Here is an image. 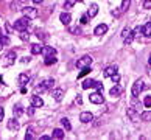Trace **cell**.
I'll return each instance as SVG.
<instances>
[{
	"label": "cell",
	"mask_w": 151,
	"mask_h": 140,
	"mask_svg": "<svg viewBox=\"0 0 151 140\" xmlns=\"http://www.w3.org/2000/svg\"><path fill=\"white\" fill-rule=\"evenodd\" d=\"M53 84H55V81H53L52 78H48V79H44L42 83H39L34 87V92L36 94H44L45 90H48V89H52L53 87Z\"/></svg>",
	"instance_id": "1"
},
{
	"label": "cell",
	"mask_w": 151,
	"mask_h": 140,
	"mask_svg": "<svg viewBox=\"0 0 151 140\" xmlns=\"http://www.w3.org/2000/svg\"><path fill=\"white\" fill-rule=\"evenodd\" d=\"M28 25H30V17H22V19H19V20H16L14 22V28L17 30V31H24L28 28Z\"/></svg>",
	"instance_id": "2"
},
{
	"label": "cell",
	"mask_w": 151,
	"mask_h": 140,
	"mask_svg": "<svg viewBox=\"0 0 151 140\" xmlns=\"http://www.w3.org/2000/svg\"><path fill=\"white\" fill-rule=\"evenodd\" d=\"M90 64H92V58L90 56H83V58H79L77 61V67L78 69H84V67H89Z\"/></svg>",
	"instance_id": "3"
},
{
	"label": "cell",
	"mask_w": 151,
	"mask_h": 140,
	"mask_svg": "<svg viewBox=\"0 0 151 140\" xmlns=\"http://www.w3.org/2000/svg\"><path fill=\"white\" fill-rule=\"evenodd\" d=\"M143 89H145L143 81H142V79H137V81L134 83V86H132V96H139V94L142 92Z\"/></svg>",
	"instance_id": "4"
},
{
	"label": "cell",
	"mask_w": 151,
	"mask_h": 140,
	"mask_svg": "<svg viewBox=\"0 0 151 140\" xmlns=\"http://www.w3.org/2000/svg\"><path fill=\"white\" fill-rule=\"evenodd\" d=\"M89 100H90V103H94V104H101V103L104 101L103 95H101L100 92H94V94H90V95H89Z\"/></svg>",
	"instance_id": "5"
},
{
	"label": "cell",
	"mask_w": 151,
	"mask_h": 140,
	"mask_svg": "<svg viewBox=\"0 0 151 140\" xmlns=\"http://www.w3.org/2000/svg\"><path fill=\"white\" fill-rule=\"evenodd\" d=\"M22 11H24V14L26 16V17H30V19H36V17H37V9H36V8L24 6V8H22Z\"/></svg>",
	"instance_id": "6"
},
{
	"label": "cell",
	"mask_w": 151,
	"mask_h": 140,
	"mask_svg": "<svg viewBox=\"0 0 151 140\" xmlns=\"http://www.w3.org/2000/svg\"><path fill=\"white\" fill-rule=\"evenodd\" d=\"M30 103L33 104L34 107H41V106H44V100H42L41 96L36 94V95H31L30 96Z\"/></svg>",
	"instance_id": "7"
},
{
	"label": "cell",
	"mask_w": 151,
	"mask_h": 140,
	"mask_svg": "<svg viewBox=\"0 0 151 140\" xmlns=\"http://www.w3.org/2000/svg\"><path fill=\"white\" fill-rule=\"evenodd\" d=\"M122 36H123V41H125V44H126V45H129V44L132 42V39H134V33H131V31H129L128 28L123 30Z\"/></svg>",
	"instance_id": "8"
},
{
	"label": "cell",
	"mask_w": 151,
	"mask_h": 140,
	"mask_svg": "<svg viewBox=\"0 0 151 140\" xmlns=\"http://www.w3.org/2000/svg\"><path fill=\"white\" fill-rule=\"evenodd\" d=\"M6 59H5V62H3V66H11V64H14V61H16V53L14 51H9L6 56H5Z\"/></svg>",
	"instance_id": "9"
},
{
	"label": "cell",
	"mask_w": 151,
	"mask_h": 140,
	"mask_svg": "<svg viewBox=\"0 0 151 140\" xmlns=\"http://www.w3.org/2000/svg\"><path fill=\"white\" fill-rule=\"evenodd\" d=\"M79 120L83 123H90L94 120V115L90 114V112H81V115H79Z\"/></svg>",
	"instance_id": "10"
},
{
	"label": "cell",
	"mask_w": 151,
	"mask_h": 140,
	"mask_svg": "<svg viewBox=\"0 0 151 140\" xmlns=\"http://www.w3.org/2000/svg\"><path fill=\"white\" fill-rule=\"evenodd\" d=\"M42 55L44 56H55L56 50L53 47H42Z\"/></svg>",
	"instance_id": "11"
},
{
	"label": "cell",
	"mask_w": 151,
	"mask_h": 140,
	"mask_svg": "<svg viewBox=\"0 0 151 140\" xmlns=\"http://www.w3.org/2000/svg\"><path fill=\"white\" fill-rule=\"evenodd\" d=\"M20 126H19V121L16 120V118H11V120L8 121V129H11V131H17Z\"/></svg>",
	"instance_id": "12"
},
{
	"label": "cell",
	"mask_w": 151,
	"mask_h": 140,
	"mask_svg": "<svg viewBox=\"0 0 151 140\" xmlns=\"http://www.w3.org/2000/svg\"><path fill=\"white\" fill-rule=\"evenodd\" d=\"M106 31H107V25L101 24V25H98V26L95 28V34H97V36H101V34H104Z\"/></svg>",
	"instance_id": "13"
},
{
	"label": "cell",
	"mask_w": 151,
	"mask_h": 140,
	"mask_svg": "<svg viewBox=\"0 0 151 140\" xmlns=\"http://www.w3.org/2000/svg\"><path fill=\"white\" fill-rule=\"evenodd\" d=\"M95 84H97L95 79H84L83 84H81V87L83 89H89V87H95Z\"/></svg>",
	"instance_id": "14"
},
{
	"label": "cell",
	"mask_w": 151,
	"mask_h": 140,
	"mask_svg": "<svg viewBox=\"0 0 151 140\" xmlns=\"http://www.w3.org/2000/svg\"><path fill=\"white\" fill-rule=\"evenodd\" d=\"M114 73H117V66H109L104 69V76H112Z\"/></svg>",
	"instance_id": "15"
},
{
	"label": "cell",
	"mask_w": 151,
	"mask_h": 140,
	"mask_svg": "<svg viewBox=\"0 0 151 140\" xmlns=\"http://www.w3.org/2000/svg\"><path fill=\"white\" fill-rule=\"evenodd\" d=\"M142 33H143V36H147V37H151V22L145 24V25L142 26Z\"/></svg>",
	"instance_id": "16"
},
{
	"label": "cell",
	"mask_w": 151,
	"mask_h": 140,
	"mask_svg": "<svg viewBox=\"0 0 151 140\" xmlns=\"http://www.w3.org/2000/svg\"><path fill=\"white\" fill-rule=\"evenodd\" d=\"M17 81H19L20 86H25L26 83L30 81V76H28V75H25V73H20V75H19V78H17Z\"/></svg>",
	"instance_id": "17"
},
{
	"label": "cell",
	"mask_w": 151,
	"mask_h": 140,
	"mask_svg": "<svg viewBox=\"0 0 151 140\" xmlns=\"http://www.w3.org/2000/svg\"><path fill=\"white\" fill-rule=\"evenodd\" d=\"M59 19H61V22H62L64 25H69V24H70V20H72V16H70L69 13H62Z\"/></svg>",
	"instance_id": "18"
},
{
	"label": "cell",
	"mask_w": 151,
	"mask_h": 140,
	"mask_svg": "<svg viewBox=\"0 0 151 140\" xmlns=\"http://www.w3.org/2000/svg\"><path fill=\"white\" fill-rule=\"evenodd\" d=\"M62 89H55V90H53V92H52V95H53V98H55L56 101H61V98H62Z\"/></svg>",
	"instance_id": "19"
},
{
	"label": "cell",
	"mask_w": 151,
	"mask_h": 140,
	"mask_svg": "<svg viewBox=\"0 0 151 140\" xmlns=\"http://www.w3.org/2000/svg\"><path fill=\"white\" fill-rule=\"evenodd\" d=\"M97 13H98V6H97L95 3H94V5H90L87 16H89V17H95V16H97Z\"/></svg>",
	"instance_id": "20"
},
{
	"label": "cell",
	"mask_w": 151,
	"mask_h": 140,
	"mask_svg": "<svg viewBox=\"0 0 151 140\" xmlns=\"http://www.w3.org/2000/svg\"><path fill=\"white\" fill-rule=\"evenodd\" d=\"M31 53H33V55H39V53H42V45L33 44L31 45Z\"/></svg>",
	"instance_id": "21"
},
{
	"label": "cell",
	"mask_w": 151,
	"mask_h": 140,
	"mask_svg": "<svg viewBox=\"0 0 151 140\" xmlns=\"http://www.w3.org/2000/svg\"><path fill=\"white\" fill-rule=\"evenodd\" d=\"M112 96H118V95H120L122 94V87H120V86H114V87H112L111 89V92H109Z\"/></svg>",
	"instance_id": "22"
},
{
	"label": "cell",
	"mask_w": 151,
	"mask_h": 140,
	"mask_svg": "<svg viewBox=\"0 0 151 140\" xmlns=\"http://www.w3.org/2000/svg\"><path fill=\"white\" fill-rule=\"evenodd\" d=\"M13 112H14V115H16V117H19V115H22L24 109H22V106H20V104H16V106L13 107Z\"/></svg>",
	"instance_id": "23"
},
{
	"label": "cell",
	"mask_w": 151,
	"mask_h": 140,
	"mask_svg": "<svg viewBox=\"0 0 151 140\" xmlns=\"http://www.w3.org/2000/svg\"><path fill=\"white\" fill-rule=\"evenodd\" d=\"M140 118H142L143 121H151V111H147V112H143V114L140 115Z\"/></svg>",
	"instance_id": "24"
},
{
	"label": "cell",
	"mask_w": 151,
	"mask_h": 140,
	"mask_svg": "<svg viewBox=\"0 0 151 140\" xmlns=\"http://www.w3.org/2000/svg\"><path fill=\"white\" fill-rule=\"evenodd\" d=\"M53 137L55 139H62L64 137V131L62 129H55V131H53Z\"/></svg>",
	"instance_id": "25"
},
{
	"label": "cell",
	"mask_w": 151,
	"mask_h": 140,
	"mask_svg": "<svg viewBox=\"0 0 151 140\" xmlns=\"http://www.w3.org/2000/svg\"><path fill=\"white\" fill-rule=\"evenodd\" d=\"M131 106H132V107H134V109H136V111H139V107H140V101H137V96H132Z\"/></svg>",
	"instance_id": "26"
},
{
	"label": "cell",
	"mask_w": 151,
	"mask_h": 140,
	"mask_svg": "<svg viewBox=\"0 0 151 140\" xmlns=\"http://www.w3.org/2000/svg\"><path fill=\"white\" fill-rule=\"evenodd\" d=\"M61 123H62V126L67 129V131H70L72 129V125H70V121H69V118H62L61 120Z\"/></svg>",
	"instance_id": "27"
},
{
	"label": "cell",
	"mask_w": 151,
	"mask_h": 140,
	"mask_svg": "<svg viewBox=\"0 0 151 140\" xmlns=\"http://www.w3.org/2000/svg\"><path fill=\"white\" fill-rule=\"evenodd\" d=\"M56 58L55 56H45V66H50V64H55Z\"/></svg>",
	"instance_id": "28"
},
{
	"label": "cell",
	"mask_w": 151,
	"mask_h": 140,
	"mask_svg": "<svg viewBox=\"0 0 151 140\" xmlns=\"http://www.w3.org/2000/svg\"><path fill=\"white\" fill-rule=\"evenodd\" d=\"M129 5H131V0H123V2H122V11H126V9L129 8Z\"/></svg>",
	"instance_id": "29"
},
{
	"label": "cell",
	"mask_w": 151,
	"mask_h": 140,
	"mask_svg": "<svg viewBox=\"0 0 151 140\" xmlns=\"http://www.w3.org/2000/svg\"><path fill=\"white\" fill-rule=\"evenodd\" d=\"M75 3H77V0H66V3H64V8H66V9H70Z\"/></svg>",
	"instance_id": "30"
},
{
	"label": "cell",
	"mask_w": 151,
	"mask_h": 140,
	"mask_svg": "<svg viewBox=\"0 0 151 140\" xmlns=\"http://www.w3.org/2000/svg\"><path fill=\"white\" fill-rule=\"evenodd\" d=\"M69 31L72 34H79V33H81V28H79V26H70Z\"/></svg>",
	"instance_id": "31"
},
{
	"label": "cell",
	"mask_w": 151,
	"mask_h": 140,
	"mask_svg": "<svg viewBox=\"0 0 151 140\" xmlns=\"http://www.w3.org/2000/svg\"><path fill=\"white\" fill-rule=\"evenodd\" d=\"M143 104H145V107H151V96H150V95H148V96H145Z\"/></svg>",
	"instance_id": "32"
},
{
	"label": "cell",
	"mask_w": 151,
	"mask_h": 140,
	"mask_svg": "<svg viewBox=\"0 0 151 140\" xmlns=\"http://www.w3.org/2000/svg\"><path fill=\"white\" fill-rule=\"evenodd\" d=\"M28 37H30V34L26 33V30L20 31V39H22V41H26V39H28Z\"/></svg>",
	"instance_id": "33"
},
{
	"label": "cell",
	"mask_w": 151,
	"mask_h": 140,
	"mask_svg": "<svg viewBox=\"0 0 151 140\" xmlns=\"http://www.w3.org/2000/svg\"><path fill=\"white\" fill-rule=\"evenodd\" d=\"M25 139H33V128H28V129H26Z\"/></svg>",
	"instance_id": "34"
},
{
	"label": "cell",
	"mask_w": 151,
	"mask_h": 140,
	"mask_svg": "<svg viewBox=\"0 0 151 140\" xmlns=\"http://www.w3.org/2000/svg\"><path fill=\"white\" fill-rule=\"evenodd\" d=\"M89 72H90V67H84V69H83V72H81V73L78 75V78H83L84 75H87Z\"/></svg>",
	"instance_id": "35"
},
{
	"label": "cell",
	"mask_w": 151,
	"mask_h": 140,
	"mask_svg": "<svg viewBox=\"0 0 151 140\" xmlns=\"http://www.w3.org/2000/svg\"><path fill=\"white\" fill-rule=\"evenodd\" d=\"M111 78H112V83H118V81H120V75H118V73H114Z\"/></svg>",
	"instance_id": "36"
},
{
	"label": "cell",
	"mask_w": 151,
	"mask_h": 140,
	"mask_svg": "<svg viewBox=\"0 0 151 140\" xmlns=\"http://www.w3.org/2000/svg\"><path fill=\"white\" fill-rule=\"evenodd\" d=\"M143 8L151 9V0H145V2H143Z\"/></svg>",
	"instance_id": "37"
},
{
	"label": "cell",
	"mask_w": 151,
	"mask_h": 140,
	"mask_svg": "<svg viewBox=\"0 0 151 140\" xmlns=\"http://www.w3.org/2000/svg\"><path fill=\"white\" fill-rule=\"evenodd\" d=\"M34 114V106L31 104V107H28V115H33Z\"/></svg>",
	"instance_id": "38"
},
{
	"label": "cell",
	"mask_w": 151,
	"mask_h": 140,
	"mask_svg": "<svg viewBox=\"0 0 151 140\" xmlns=\"http://www.w3.org/2000/svg\"><path fill=\"white\" fill-rule=\"evenodd\" d=\"M3 117H5V111H3V107H0V121L3 120Z\"/></svg>",
	"instance_id": "39"
},
{
	"label": "cell",
	"mask_w": 151,
	"mask_h": 140,
	"mask_svg": "<svg viewBox=\"0 0 151 140\" xmlns=\"http://www.w3.org/2000/svg\"><path fill=\"white\" fill-rule=\"evenodd\" d=\"M140 31H142V28H140V26H137V28H134V36H137Z\"/></svg>",
	"instance_id": "40"
},
{
	"label": "cell",
	"mask_w": 151,
	"mask_h": 140,
	"mask_svg": "<svg viewBox=\"0 0 151 140\" xmlns=\"http://www.w3.org/2000/svg\"><path fill=\"white\" fill-rule=\"evenodd\" d=\"M81 24H87V16H83L81 17Z\"/></svg>",
	"instance_id": "41"
},
{
	"label": "cell",
	"mask_w": 151,
	"mask_h": 140,
	"mask_svg": "<svg viewBox=\"0 0 151 140\" xmlns=\"http://www.w3.org/2000/svg\"><path fill=\"white\" fill-rule=\"evenodd\" d=\"M81 101H83V100H81V96H77V103H78V104H81Z\"/></svg>",
	"instance_id": "42"
},
{
	"label": "cell",
	"mask_w": 151,
	"mask_h": 140,
	"mask_svg": "<svg viewBox=\"0 0 151 140\" xmlns=\"http://www.w3.org/2000/svg\"><path fill=\"white\" fill-rule=\"evenodd\" d=\"M34 3H42V0H33Z\"/></svg>",
	"instance_id": "43"
},
{
	"label": "cell",
	"mask_w": 151,
	"mask_h": 140,
	"mask_svg": "<svg viewBox=\"0 0 151 140\" xmlns=\"http://www.w3.org/2000/svg\"><path fill=\"white\" fill-rule=\"evenodd\" d=\"M2 37H3V34H2V31H0V41H2Z\"/></svg>",
	"instance_id": "44"
},
{
	"label": "cell",
	"mask_w": 151,
	"mask_h": 140,
	"mask_svg": "<svg viewBox=\"0 0 151 140\" xmlns=\"http://www.w3.org/2000/svg\"><path fill=\"white\" fill-rule=\"evenodd\" d=\"M148 62H150V66H151V56H150V59H148Z\"/></svg>",
	"instance_id": "45"
},
{
	"label": "cell",
	"mask_w": 151,
	"mask_h": 140,
	"mask_svg": "<svg viewBox=\"0 0 151 140\" xmlns=\"http://www.w3.org/2000/svg\"><path fill=\"white\" fill-rule=\"evenodd\" d=\"M2 47H3V44H0V50H2Z\"/></svg>",
	"instance_id": "46"
},
{
	"label": "cell",
	"mask_w": 151,
	"mask_h": 140,
	"mask_svg": "<svg viewBox=\"0 0 151 140\" xmlns=\"http://www.w3.org/2000/svg\"><path fill=\"white\" fill-rule=\"evenodd\" d=\"M77 2H83V0H77Z\"/></svg>",
	"instance_id": "47"
}]
</instances>
